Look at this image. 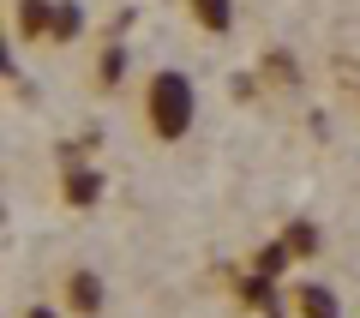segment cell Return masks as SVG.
I'll return each mask as SVG.
<instances>
[{"instance_id": "6da1fadb", "label": "cell", "mask_w": 360, "mask_h": 318, "mask_svg": "<svg viewBox=\"0 0 360 318\" xmlns=\"http://www.w3.org/2000/svg\"><path fill=\"white\" fill-rule=\"evenodd\" d=\"M150 120H156V132H168V139L186 132V120H193V84H186L180 72H162L150 84Z\"/></svg>"}, {"instance_id": "7a4b0ae2", "label": "cell", "mask_w": 360, "mask_h": 318, "mask_svg": "<svg viewBox=\"0 0 360 318\" xmlns=\"http://www.w3.org/2000/svg\"><path fill=\"white\" fill-rule=\"evenodd\" d=\"M193 13H198V25H210V30H229L234 6H229V0H193Z\"/></svg>"}, {"instance_id": "3957f363", "label": "cell", "mask_w": 360, "mask_h": 318, "mask_svg": "<svg viewBox=\"0 0 360 318\" xmlns=\"http://www.w3.org/2000/svg\"><path fill=\"white\" fill-rule=\"evenodd\" d=\"M300 306H307V318H336V306H330V294H324V288H307V294H300Z\"/></svg>"}, {"instance_id": "277c9868", "label": "cell", "mask_w": 360, "mask_h": 318, "mask_svg": "<svg viewBox=\"0 0 360 318\" xmlns=\"http://www.w3.org/2000/svg\"><path fill=\"white\" fill-rule=\"evenodd\" d=\"M18 25H25V30H42V25H49V0H25V6H18Z\"/></svg>"}, {"instance_id": "5b68a950", "label": "cell", "mask_w": 360, "mask_h": 318, "mask_svg": "<svg viewBox=\"0 0 360 318\" xmlns=\"http://www.w3.org/2000/svg\"><path fill=\"white\" fill-rule=\"evenodd\" d=\"M78 25H84L78 6H60V13H54V30H60V37H78Z\"/></svg>"}, {"instance_id": "8992f818", "label": "cell", "mask_w": 360, "mask_h": 318, "mask_svg": "<svg viewBox=\"0 0 360 318\" xmlns=\"http://www.w3.org/2000/svg\"><path fill=\"white\" fill-rule=\"evenodd\" d=\"M72 300H78V306H96V276H78V282H72Z\"/></svg>"}, {"instance_id": "52a82bcc", "label": "cell", "mask_w": 360, "mask_h": 318, "mask_svg": "<svg viewBox=\"0 0 360 318\" xmlns=\"http://www.w3.org/2000/svg\"><path fill=\"white\" fill-rule=\"evenodd\" d=\"M30 318H49V312H30Z\"/></svg>"}]
</instances>
